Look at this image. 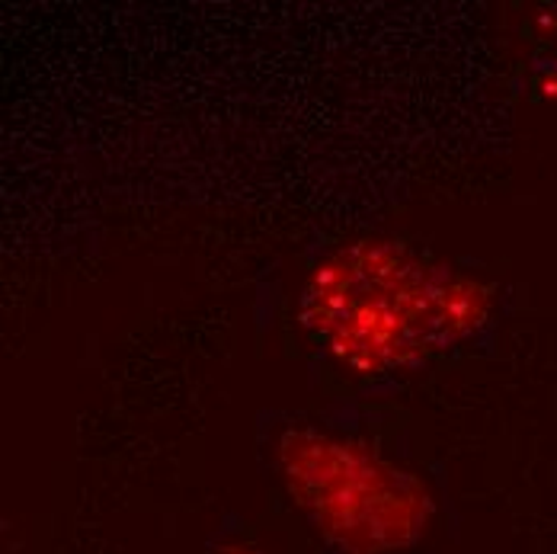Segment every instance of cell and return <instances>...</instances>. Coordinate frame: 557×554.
<instances>
[]
</instances>
